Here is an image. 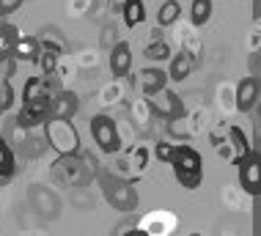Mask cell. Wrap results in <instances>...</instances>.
<instances>
[{
  "label": "cell",
  "instance_id": "cell-13",
  "mask_svg": "<svg viewBox=\"0 0 261 236\" xmlns=\"http://www.w3.org/2000/svg\"><path fill=\"white\" fill-rule=\"evenodd\" d=\"M138 85H140V91H143L146 96H154L157 91H162L168 85V74L162 69H154V66L140 69L138 71Z\"/></svg>",
  "mask_w": 261,
  "mask_h": 236
},
{
  "label": "cell",
  "instance_id": "cell-16",
  "mask_svg": "<svg viewBox=\"0 0 261 236\" xmlns=\"http://www.w3.org/2000/svg\"><path fill=\"white\" fill-rule=\"evenodd\" d=\"M50 80L41 77H28L25 88H22V102H36V99H50Z\"/></svg>",
  "mask_w": 261,
  "mask_h": 236
},
{
  "label": "cell",
  "instance_id": "cell-19",
  "mask_svg": "<svg viewBox=\"0 0 261 236\" xmlns=\"http://www.w3.org/2000/svg\"><path fill=\"white\" fill-rule=\"evenodd\" d=\"M179 14H181V6H179V0H165V3L160 6L157 25H160V28H168V25H173L176 19H179Z\"/></svg>",
  "mask_w": 261,
  "mask_h": 236
},
{
  "label": "cell",
  "instance_id": "cell-25",
  "mask_svg": "<svg viewBox=\"0 0 261 236\" xmlns=\"http://www.w3.org/2000/svg\"><path fill=\"white\" fill-rule=\"evenodd\" d=\"M19 39V31L14 25H3L0 22V55H11L14 41Z\"/></svg>",
  "mask_w": 261,
  "mask_h": 236
},
{
  "label": "cell",
  "instance_id": "cell-3",
  "mask_svg": "<svg viewBox=\"0 0 261 236\" xmlns=\"http://www.w3.org/2000/svg\"><path fill=\"white\" fill-rule=\"evenodd\" d=\"M44 143L55 148L61 156H72L80 151V135L72 118H47L44 121Z\"/></svg>",
  "mask_w": 261,
  "mask_h": 236
},
{
  "label": "cell",
  "instance_id": "cell-4",
  "mask_svg": "<svg viewBox=\"0 0 261 236\" xmlns=\"http://www.w3.org/2000/svg\"><path fill=\"white\" fill-rule=\"evenodd\" d=\"M99 181H102V192H105V201H108L113 209L118 212H135L138 209V190L132 187L129 181L118 176H110V173H99Z\"/></svg>",
  "mask_w": 261,
  "mask_h": 236
},
{
  "label": "cell",
  "instance_id": "cell-14",
  "mask_svg": "<svg viewBox=\"0 0 261 236\" xmlns=\"http://www.w3.org/2000/svg\"><path fill=\"white\" fill-rule=\"evenodd\" d=\"M39 39H31V36H19L11 47V58L14 61H36L39 58Z\"/></svg>",
  "mask_w": 261,
  "mask_h": 236
},
{
  "label": "cell",
  "instance_id": "cell-21",
  "mask_svg": "<svg viewBox=\"0 0 261 236\" xmlns=\"http://www.w3.org/2000/svg\"><path fill=\"white\" fill-rule=\"evenodd\" d=\"M41 39H39V47H50V49H58V53H63L66 49V41H63V36L58 28H41Z\"/></svg>",
  "mask_w": 261,
  "mask_h": 236
},
{
  "label": "cell",
  "instance_id": "cell-15",
  "mask_svg": "<svg viewBox=\"0 0 261 236\" xmlns=\"http://www.w3.org/2000/svg\"><path fill=\"white\" fill-rule=\"evenodd\" d=\"M168 61H171V69H168V80H185L190 71H193V66H195L193 53H179V55H173V58H168Z\"/></svg>",
  "mask_w": 261,
  "mask_h": 236
},
{
  "label": "cell",
  "instance_id": "cell-8",
  "mask_svg": "<svg viewBox=\"0 0 261 236\" xmlns=\"http://www.w3.org/2000/svg\"><path fill=\"white\" fill-rule=\"evenodd\" d=\"M239 184L245 187L248 195H258L261 192V165H258V154L250 151L242 156V162H239Z\"/></svg>",
  "mask_w": 261,
  "mask_h": 236
},
{
  "label": "cell",
  "instance_id": "cell-23",
  "mask_svg": "<svg viewBox=\"0 0 261 236\" xmlns=\"http://www.w3.org/2000/svg\"><path fill=\"white\" fill-rule=\"evenodd\" d=\"M14 173V156H11V148L6 146V140L0 138V184H6Z\"/></svg>",
  "mask_w": 261,
  "mask_h": 236
},
{
  "label": "cell",
  "instance_id": "cell-1",
  "mask_svg": "<svg viewBox=\"0 0 261 236\" xmlns=\"http://www.w3.org/2000/svg\"><path fill=\"white\" fill-rule=\"evenodd\" d=\"M53 173L58 181L69 184V187H86V184H91V178L96 173V160L80 148V151L72 154V156H61L53 165Z\"/></svg>",
  "mask_w": 261,
  "mask_h": 236
},
{
  "label": "cell",
  "instance_id": "cell-30",
  "mask_svg": "<svg viewBox=\"0 0 261 236\" xmlns=\"http://www.w3.org/2000/svg\"><path fill=\"white\" fill-rule=\"evenodd\" d=\"M14 71V58L11 55H0V80H9Z\"/></svg>",
  "mask_w": 261,
  "mask_h": 236
},
{
  "label": "cell",
  "instance_id": "cell-17",
  "mask_svg": "<svg viewBox=\"0 0 261 236\" xmlns=\"http://www.w3.org/2000/svg\"><path fill=\"white\" fill-rule=\"evenodd\" d=\"M225 135H228L231 148H234V154H231V165H239V162H242V156L250 151V143H248V138H245V132L239 129V126H228Z\"/></svg>",
  "mask_w": 261,
  "mask_h": 236
},
{
  "label": "cell",
  "instance_id": "cell-26",
  "mask_svg": "<svg viewBox=\"0 0 261 236\" xmlns=\"http://www.w3.org/2000/svg\"><path fill=\"white\" fill-rule=\"evenodd\" d=\"M72 203H74L80 212H86V209H91V206H94V198H91L83 187H77V190L72 192Z\"/></svg>",
  "mask_w": 261,
  "mask_h": 236
},
{
  "label": "cell",
  "instance_id": "cell-29",
  "mask_svg": "<svg viewBox=\"0 0 261 236\" xmlns=\"http://www.w3.org/2000/svg\"><path fill=\"white\" fill-rule=\"evenodd\" d=\"M11 85H9V80H0V113H6L11 107Z\"/></svg>",
  "mask_w": 261,
  "mask_h": 236
},
{
  "label": "cell",
  "instance_id": "cell-33",
  "mask_svg": "<svg viewBox=\"0 0 261 236\" xmlns=\"http://www.w3.org/2000/svg\"><path fill=\"white\" fill-rule=\"evenodd\" d=\"M124 3H126V0H110V6H113V9H118V11H121Z\"/></svg>",
  "mask_w": 261,
  "mask_h": 236
},
{
  "label": "cell",
  "instance_id": "cell-18",
  "mask_svg": "<svg viewBox=\"0 0 261 236\" xmlns=\"http://www.w3.org/2000/svg\"><path fill=\"white\" fill-rule=\"evenodd\" d=\"M121 14H124V22L129 25V28L140 25V22L146 19V6H143V0H126V3L121 6Z\"/></svg>",
  "mask_w": 261,
  "mask_h": 236
},
{
  "label": "cell",
  "instance_id": "cell-31",
  "mask_svg": "<svg viewBox=\"0 0 261 236\" xmlns=\"http://www.w3.org/2000/svg\"><path fill=\"white\" fill-rule=\"evenodd\" d=\"M135 228H138V220L135 217H126V220H121V223L113 228V233H126V231L135 233Z\"/></svg>",
  "mask_w": 261,
  "mask_h": 236
},
{
  "label": "cell",
  "instance_id": "cell-27",
  "mask_svg": "<svg viewBox=\"0 0 261 236\" xmlns=\"http://www.w3.org/2000/svg\"><path fill=\"white\" fill-rule=\"evenodd\" d=\"M146 160H149V151H146L143 146H138L135 151H132V156H129V168L135 170V173H140V170L146 168Z\"/></svg>",
  "mask_w": 261,
  "mask_h": 236
},
{
  "label": "cell",
  "instance_id": "cell-28",
  "mask_svg": "<svg viewBox=\"0 0 261 236\" xmlns=\"http://www.w3.org/2000/svg\"><path fill=\"white\" fill-rule=\"evenodd\" d=\"M173 151H176V146H173V143H168V140H160V143H157V148H154V154H157V160H160V162H171Z\"/></svg>",
  "mask_w": 261,
  "mask_h": 236
},
{
  "label": "cell",
  "instance_id": "cell-20",
  "mask_svg": "<svg viewBox=\"0 0 261 236\" xmlns=\"http://www.w3.org/2000/svg\"><path fill=\"white\" fill-rule=\"evenodd\" d=\"M58 58H61L58 49H50V47H41L39 49L36 63L41 66V71H44V77H53L55 74V69H58Z\"/></svg>",
  "mask_w": 261,
  "mask_h": 236
},
{
  "label": "cell",
  "instance_id": "cell-6",
  "mask_svg": "<svg viewBox=\"0 0 261 236\" xmlns=\"http://www.w3.org/2000/svg\"><path fill=\"white\" fill-rule=\"evenodd\" d=\"M28 198H31L33 212H36L41 220H55V217L61 214L58 195H55V192H50L47 187H41V184H33L31 192H28Z\"/></svg>",
  "mask_w": 261,
  "mask_h": 236
},
{
  "label": "cell",
  "instance_id": "cell-10",
  "mask_svg": "<svg viewBox=\"0 0 261 236\" xmlns=\"http://www.w3.org/2000/svg\"><path fill=\"white\" fill-rule=\"evenodd\" d=\"M80 110V99L74 91H58L50 96V116L47 118H74V113Z\"/></svg>",
  "mask_w": 261,
  "mask_h": 236
},
{
  "label": "cell",
  "instance_id": "cell-32",
  "mask_svg": "<svg viewBox=\"0 0 261 236\" xmlns=\"http://www.w3.org/2000/svg\"><path fill=\"white\" fill-rule=\"evenodd\" d=\"M22 3H25V0H0V17H6V14H14Z\"/></svg>",
  "mask_w": 261,
  "mask_h": 236
},
{
  "label": "cell",
  "instance_id": "cell-9",
  "mask_svg": "<svg viewBox=\"0 0 261 236\" xmlns=\"http://www.w3.org/2000/svg\"><path fill=\"white\" fill-rule=\"evenodd\" d=\"M50 116V99H36V102H22V110L17 116L19 129H31V126L44 124Z\"/></svg>",
  "mask_w": 261,
  "mask_h": 236
},
{
  "label": "cell",
  "instance_id": "cell-24",
  "mask_svg": "<svg viewBox=\"0 0 261 236\" xmlns=\"http://www.w3.org/2000/svg\"><path fill=\"white\" fill-rule=\"evenodd\" d=\"M146 58H149V61H168V58H171V47H168V41L165 39H154L151 41V44L149 47H146Z\"/></svg>",
  "mask_w": 261,
  "mask_h": 236
},
{
  "label": "cell",
  "instance_id": "cell-12",
  "mask_svg": "<svg viewBox=\"0 0 261 236\" xmlns=\"http://www.w3.org/2000/svg\"><path fill=\"white\" fill-rule=\"evenodd\" d=\"M258 102V80L256 77H245L237 85V110L239 113H250Z\"/></svg>",
  "mask_w": 261,
  "mask_h": 236
},
{
  "label": "cell",
  "instance_id": "cell-2",
  "mask_svg": "<svg viewBox=\"0 0 261 236\" xmlns=\"http://www.w3.org/2000/svg\"><path fill=\"white\" fill-rule=\"evenodd\" d=\"M171 165H173L176 181H179L185 190L201 187V181H203V160H201V154L195 151L193 146H176V151L171 156Z\"/></svg>",
  "mask_w": 261,
  "mask_h": 236
},
{
  "label": "cell",
  "instance_id": "cell-22",
  "mask_svg": "<svg viewBox=\"0 0 261 236\" xmlns=\"http://www.w3.org/2000/svg\"><path fill=\"white\" fill-rule=\"evenodd\" d=\"M209 17H212V0H193V6H190L193 25H206Z\"/></svg>",
  "mask_w": 261,
  "mask_h": 236
},
{
  "label": "cell",
  "instance_id": "cell-7",
  "mask_svg": "<svg viewBox=\"0 0 261 236\" xmlns=\"http://www.w3.org/2000/svg\"><path fill=\"white\" fill-rule=\"evenodd\" d=\"M149 110H151V116H157V118H171L176 121L185 113V107H181V99L173 94V91H168V88H162L157 91L154 96H149Z\"/></svg>",
  "mask_w": 261,
  "mask_h": 236
},
{
  "label": "cell",
  "instance_id": "cell-5",
  "mask_svg": "<svg viewBox=\"0 0 261 236\" xmlns=\"http://www.w3.org/2000/svg\"><path fill=\"white\" fill-rule=\"evenodd\" d=\"M91 135H94L96 146L102 148L105 154H116L121 148V138H118V129H116V121L110 116H94L91 118Z\"/></svg>",
  "mask_w": 261,
  "mask_h": 236
},
{
  "label": "cell",
  "instance_id": "cell-11",
  "mask_svg": "<svg viewBox=\"0 0 261 236\" xmlns=\"http://www.w3.org/2000/svg\"><path fill=\"white\" fill-rule=\"evenodd\" d=\"M132 69V47L126 41H118L110 49V71L113 77H126Z\"/></svg>",
  "mask_w": 261,
  "mask_h": 236
}]
</instances>
